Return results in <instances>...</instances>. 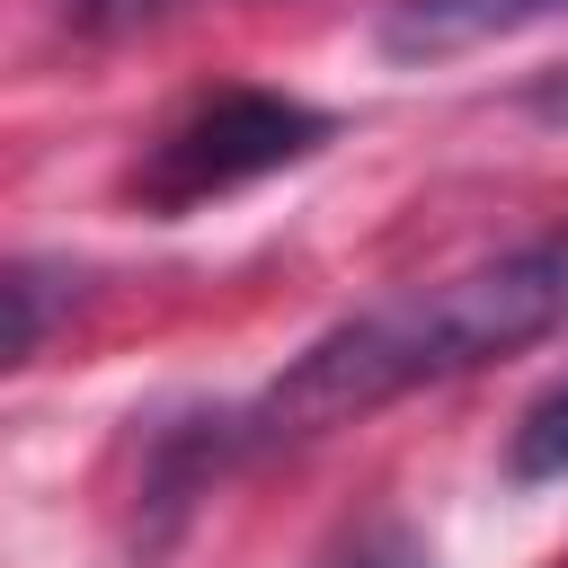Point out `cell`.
I'll return each mask as SVG.
<instances>
[{
  "instance_id": "cell-1",
  "label": "cell",
  "mask_w": 568,
  "mask_h": 568,
  "mask_svg": "<svg viewBox=\"0 0 568 568\" xmlns=\"http://www.w3.org/2000/svg\"><path fill=\"white\" fill-rule=\"evenodd\" d=\"M559 320H568V231H541L479 266H453L435 284H408V293H382V302L328 320L257 399H240V435H248V453L320 444L426 382L479 373V364L550 337Z\"/></svg>"
},
{
  "instance_id": "cell-2",
  "label": "cell",
  "mask_w": 568,
  "mask_h": 568,
  "mask_svg": "<svg viewBox=\"0 0 568 568\" xmlns=\"http://www.w3.org/2000/svg\"><path fill=\"white\" fill-rule=\"evenodd\" d=\"M328 142H337V115H328V106H311V98H293V89H248V80H231V89H204L186 115H169V124L142 142V160L124 169V195H133L142 213L178 222V213H204V204L275 178V169H302V160L328 151Z\"/></svg>"
},
{
  "instance_id": "cell-3",
  "label": "cell",
  "mask_w": 568,
  "mask_h": 568,
  "mask_svg": "<svg viewBox=\"0 0 568 568\" xmlns=\"http://www.w3.org/2000/svg\"><path fill=\"white\" fill-rule=\"evenodd\" d=\"M550 18H568V0H390L373 44L390 62H453L470 44H497V36H524Z\"/></svg>"
},
{
  "instance_id": "cell-4",
  "label": "cell",
  "mask_w": 568,
  "mask_h": 568,
  "mask_svg": "<svg viewBox=\"0 0 568 568\" xmlns=\"http://www.w3.org/2000/svg\"><path fill=\"white\" fill-rule=\"evenodd\" d=\"M506 479H515V488H550V479H568V373L515 417V435H506Z\"/></svg>"
},
{
  "instance_id": "cell-5",
  "label": "cell",
  "mask_w": 568,
  "mask_h": 568,
  "mask_svg": "<svg viewBox=\"0 0 568 568\" xmlns=\"http://www.w3.org/2000/svg\"><path fill=\"white\" fill-rule=\"evenodd\" d=\"M311 568H435V550L408 524H355L346 541H328Z\"/></svg>"
},
{
  "instance_id": "cell-6",
  "label": "cell",
  "mask_w": 568,
  "mask_h": 568,
  "mask_svg": "<svg viewBox=\"0 0 568 568\" xmlns=\"http://www.w3.org/2000/svg\"><path fill=\"white\" fill-rule=\"evenodd\" d=\"M44 284H53L44 257H18L9 284H0V293H9V364H36V346H44V311H53Z\"/></svg>"
},
{
  "instance_id": "cell-7",
  "label": "cell",
  "mask_w": 568,
  "mask_h": 568,
  "mask_svg": "<svg viewBox=\"0 0 568 568\" xmlns=\"http://www.w3.org/2000/svg\"><path fill=\"white\" fill-rule=\"evenodd\" d=\"M151 9H160V0H71V18L98 27V36H106V27H133V18H151Z\"/></svg>"
},
{
  "instance_id": "cell-8",
  "label": "cell",
  "mask_w": 568,
  "mask_h": 568,
  "mask_svg": "<svg viewBox=\"0 0 568 568\" xmlns=\"http://www.w3.org/2000/svg\"><path fill=\"white\" fill-rule=\"evenodd\" d=\"M559 568H568V559H559Z\"/></svg>"
}]
</instances>
